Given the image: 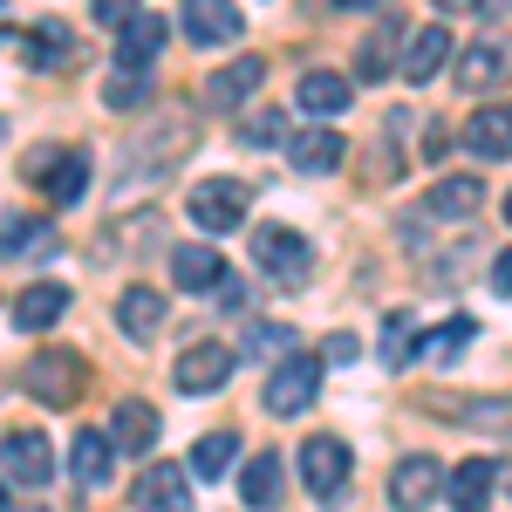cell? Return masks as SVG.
Wrapping results in <instances>:
<instances>
[{
    "label": "cell",
    "instance_id": "6da1fadb",
    "mask_svg": "<svg viewBox=\"0 0 512 512\" xmlns=\"http://www.w3.org/2000/svg\"><path fill=\"white\" fill-rule=\"evenodd\" d=\"M253 260H260V274L274 287H308L315 280V246L301 233H287V226H260L253 233Z\"/></svg>",
    "mask_w": 512,
    "mask_h": 512
},
{
    "label": "cell",
    "instance_id": "7a4b0ae2",
    "mask_svg": "<svg viewBox=\"0 0 512 512\" xmlns=\"http://www.w3.org/2000/svg\"><path fill=\"white\" fill-rule=\"evenodd\" d=\"M21 383H28V396H41L48 410H69V403L82 396V383H89V369H82L76 349H48V355L28 362V376H21Z\"/></svg>",
    "mask_w": 512,
    "mask_h": 512
},
{
    "label": "cell",
    "instance_id": "3957f363",
    "mask_svg": "<svg viewBox=\"0 0 512 512\" xmlns=\"http://www.w3.org/2000/svg\"><path fill=\"white\" fill-rule=\"evenodd\" d=\"M315 396H321V362H308V355H287L274 376H267L260 403H267V417H301V410H315Z\"/></svg>",
    "mask_w": 512,
    "mask_h": 512
},
{
    "label": "cell",
    "instance_id": "277c9868",
    "mask_svg": "<svg viewBox=\"0 0 512 512\" xmlns=\"http://www.w3.org/2000/svg\"><path fill=\"white\" fill-rule=\"evenodd\" d=\"M192 226L205 239H219V233H233V226H246V185L239 178H205V185H192Z\"/></svg>",
    "mask_w": 512,
    "mask_h": 512
},
{
    "label": "cell",
    "instance_id": "5b68a950",
    "mask_svg": "<svg viewBox=\"0 0 512 512\" xmlns=\"http://www.w3.org/2000/svg\"><path fill=\"white\" fill-rule=\"evenodd\" d=\"M301 472H308V492H315L321 506H328V499H342V492H349L355 458H349V444H342V437L315 431L308 444H301Z\"/></svg>",
    "mask_w": 512,
    "mask_h": 512
},
{
    "label": "cell",
    "instance_id": "8992f818",
    "mask_svg": "<svg viewBox=\"0 0 512 512\" xmlns=\"http://www.w3.org/2000/svg\"><path fill=\"white\" fill-rule=\"evenodd\" d=\"M451 76H458V89H465V96L499 89V82L512 76V41H499V35L465 41V48H458V62H451Z\"/></svg>",
    "mask_w": 512,
    "mask_h": 512
},
{
    "label": "cell",
    "instance_id": "52a82bcc",
    "mask_svg": "<svg viewBox=\"0 0 512 512\" xmlns=\"http://www.w3.org/2000/svg\"><path fill=\"white\" fill-rule=\"evenodd\" d=\"M0 478H14V485H48L55 478V444H48V431H14L0 437Z\"/></svg>",
    "mask_w": 512,
    "mask_h": 512
},
{
    "label": "cell",
    "instance_id": "ba28073f",
    "mask_svg": "<svg viewBox=\"0 0 512 512\" xmlns=\"http://www.w3.org/2000/svg\"><path fill=\"white\" fill-rule=\"evenodd\" d=\"M130 506L137 512H192V472L185 465H144V478L130 485Z\"/></svg>",
    "mask_w": 512,
    "mask_h": 512
},
{
    "label": "cell",
    "instance_id": "9c48e42d",
    "mask_svg": "<svg viewBox=\"0 0 512 512\" xmlns=\"http://www.w3.org/2000/svg\"><path fill=\"white\" fill-rule=\"evenodd\" d=\"M260 82H267V62H260V55H233L226 69L205 76L198 103H205V110H239L246 96H260Z\"/></svg>",
    "mask_w": 512,
    "mask_h": 512
},
{
    "label": "cell",
    "instance_id": "30bf717a",
    "mask_svg": "<svg viewBox=\"0 0 512 512\" xmlns=\"http://www.w3.org/2000/svg\"><path fill=\"white\" fill-rule=\"evenodd\" d=\"M226 376H233V349H226V342H192V349L178 355V369H171V383L185 396L226 390Z\"/></svg>",
    "mask_w": 512,
    "mask_h": 512
},
{
    "label": "cell",
    "instance_id": "8fae6325",
    "mask_svg": "<svg viewBox=\"0 0 512 512\" xmlns=\"http://www.w3.org/2000/svg\"><path fill=\"white\" fill-rule=\"evenodd\" d=\"M444 492V465H437L431 451L424 458H396V472H390V506L396 512H424Z\"/></svg>",
    "mask_w": 512,
    "mask_h": 512
},
{
    "label": "cell",
    "instance_id": "7c38bea8",
    "mask_svg": "<svg viewBox=\"0 0 512 512\" xmlns=\"http://www.w3.org/2000/svg\"><path fill=\"white\" fill-rule=\"evenodd\" d=\"M185 35L198 48H233L246 35V14H239L233 0H185Z\"/></svg>",
    "mask_w": 512,
    "mask_h": 512
},
{
    "label": "cell",
    "instance_id": "4fadbf2b",
    "mask_svg": "<svg viewBox=\"0 0 512 512\" xmlns=\"http://www.w3.org/2000/svg\"><path fill=\"white\" fill-rule=\"evenodd\" d=\"M35 178H41V192H48V205H76L89 192V158L82 151H41Z\"/></svg>",
    "mask_w": 512,
    "mask_h": 512
},
{
    "label": "cell",
    "instance_id": "5bb4252c",
    "mask_svg": "<svg viewBox=\"0 0 512 512\" xmlns=\"http://www.w3.org/2000/svg\"><path fill=\"white\" fill-rule=\"evenodd\" d=\"M465 151L485 164L512 158V103H485V110H472V123H465Z\"/></svg>",
    "mask_w": 512,
    "mask_h": 512
},
{
    "label": "cell",
    "instance_id": "9a60e30c",
    "mask_svg": "<svg viewBox=\"0 0 512 512\" xmlns=\"http://www.w3.org/2000/svg\"><path fill=\"white\" fill-rule=\"evenodd\" d=\"M437 417H458L465 431H512V396H437Z\"/></svg>",
    "mask_w": 512,
    "mask_h": 512
},
{
    "label": "cell",
    "instance_id": "2e32d148",
    "mask_svg": "<svg viewBox=\"0 0 512 512\" xmlns=\"http://www.w3.org/2000/svg\"><path fill=\"white\" fill-rule=\"evenodd\" d=\"M472 342H478V321L458 315V321H444V328H431V335L410 349V362H417V369H451V362L472 349Z\"/></svg>",
    "mask_w": 512,
    "mask_h": 512
},
{
    "label": "cell",
    "instance_id": "e0dca14e",
    "mask_svg": "<svg viewBox=\"0 0 512 512\" xmlns=\"http://www.w3.org/2000/svg\"><path fill=\"white\" fill-rule=\"evenodd\" d=\"M492 492H499V465H485V458H465L458 472L444 478L451 512H485V506H492Z\"/></svg>",
    "mask_w": 512,
    "mask_h": 512
},
{
    "label": "cell",
    "instance_id": "ac0fdd59",
    "mask_svg": "<svg viewBox=\"0 0 512 512\" xmlns=\"http://www.w3.org/2000/svg\"><path fill=\"white\" fill-rule=\"evenodd\" d=\"M171 280H178L185 294H219V287H226V260H219L212 246H178V253H171Z\"/></svg>",
    "mask_w": 512,
    "mask_h": 512
},
{
    "label": "cell",
    "instance_id": "d6986e66",
    "mask_svg": "<svg viewBox=\"0 0 512 512\" xmlns=\"http://www.w3.org/2000/svg\"><path fill=\"white\" fill-rule=\"evenodd\" d=\"M280 451H260V458H246V472H239V499L253 512H274L280 499H287V485H280Z\"/></svg>",
    "mask_w": 512,
    "mask_h": 512
},
{
    "label": "cell",
    "instance_id": "ffe728a7",
    "mask_svg": "<svg viewBox=\"0 0 512 512\" xmlns=\"http://www.w3.org/2000/svg\"><path fill=\"white\" fill-rule=\"evenodd\" d=\"M62 308H69V287H62V280H35V287L14 301V328L41 335V328H55V321H62Z\"/></svg>",
    "mask_w": 512,
    "mask_h": 512
},
{
    "label": "cell",
    "instance_id": "44dd1931",
    "mask_svg": "<svg viewBox=\"0 0 512 512\" xmlns=\"http://www.w3.org/2000/svg\"><path fill=\"white\" fill-rule=\"evenodd\" d=\"M117 328L130 335V342H151L164 328V294L158 287H123V301H117Z\"/></svg>",
    "mask_w": 512,
    "mask_h": 512
},
{
    "label": "cell",
    "instance_id": "7402d4cb",
    "mask_svg": "<svg viewBox=\"0 0 512 512\" xmlns=\"http://www.w3.org/2000/svg\"><path fill=\"white\" fill-rule=\"evenodd\" d=\"M444 62H451V28H417V35L403 41V76L417 82V89H424Z\"/></svg>",
    "mask_w": 512,
    "mask_h": 512
},
{
    "label": "cell",
    "instance_id": "603a6c76",
    "mask_svg": "<svg viewBox=\"0 0 512 512\" xmlns=\"http://www.w3.org/2000/svg\"><path fill=\"white\" fill-rule=\"evenodd\" d=\"M158 424H164L158 410L130 396V403H117V417H110V444H117V451H151V444H158Z\"/></svg>",
    "mask_w": 512,
    "mask_h": 512
},
{
    "label": "cell",
    "instance_id": "cb8c5ba5",
    "mask_svg": "<svg viewBox=\"0 0 512 512\" xmlns=\"http://www.w3.org/2000/svg\"><path fill=\"white\" fill-rule=\"evenodd\" d=\"M403 21H383V28H369V41H362V48H355V76L362 82H383L396 69V48H403Z\"/></svg>",
    "mask_w": 512,
    "mask_h": 512
},
{
    "label": "cell",
    "instance_id": "d4e9b609",
    "mask_svg": "<svg viewBox=\"0 0 512 512\" xmlns=\"http://www.w3.org/2000/svg\"><path fill=\"white\" fill-rule=\"evenodd\" d=\"M110 458H117L110 431H76V444H69V478L76 485H103L110 478Z\"/></svg>",
    "mask_w": 512,
    "mask_h": 512
},
{
    "label": "cell",
    "instance_id": "484cf974",
    "mask_svg": "<svg viewBox=\"0 0 512 512\" xmlns=\"http://www.w3.org/2000/svg\"><path fill=\"white\" fill-rule=\"evenodd\" d=\"M294 96H301L308 117H342V110H349V76H335V69H308Z\"/></svg>",
    "mask_w": 512,
    "mask_h": 512
},
{
    "label": "cell",
    "instance_id": "4316f807",
    "mask_svg": "<svg viewBox=\"0 0 512 512\" xmlns=\"http://www.w3.org/2000/svg\"><path fill=\"white\" fill-rule=\"evenodd\" d=\"M158 48H164V14H137L117 41V69H151Z\"/></svg>",
    "mask_w": 512,
    "mask_h": 512
},
{
    "label": "cell",
    "instance_id": "83f0119b",
    "mask_svg": "<svg viewBox=\"0 0 512 512\" xmlns=\"http://www.w3.org/2000/svg\"><path fill=\"white\" fill-rule=\"evenodd\" d=\"M287 151H294V171H321V178L342 171V158H349V144H342L335 130H301Z\"/></svg>",
    "mask_w": 512,
    "mask_h": 512
},
{
    "label": "cell",
    "instance_id": "f1b7e54d",
    "mask_svg": "<svg viewBox=\"0 0 512 512\" xmlns=\"http://www.w3.org/2000/svg\"><path fill=\"white\" fill-rule=\"evenodd\" d=\"M233 458H239V437H233V431H205V437L192 444V458H185V472L212 485V478L233 472Z\"/></svg>",
    "mask_w": 512,
    "mask_h": 512
},
{
    "label": "cell",
    "instance_id": "f546056e",
    "mask_svg": "<svg viewBox=\"0 0 512 512\" xmlns=\"http://www.w3.org/2000/svg\"><path fill=\"white\" fill-rule=\"evenodd\" d=\"M424 205H431L437 219H472L478 205H485V192H478V178H437Z\"/></svg>",
    "mask_w": 512,
    "mask_h": 512
},
{
    "label": "cell",
    "instance_id": "4dcf8cb0",
    "mask_svg": "<svg viewBox=\"0 0 512 512\" xmlns=\"http://www.w3.org/2000/svg\"><path fill=\"white\" fill-rule=\"evenodd\" d=\"M69 55H76L69 48V21H41L35 35H28V62L35 69H69Z\"/></svg>",
    "mask_w": 512,
    "mask_h": 512
},
{
    "label": "cell",
    "instance_id": "1f68e13d",
    "mask_svg": "<svg viewBox=\"0 0 512 512\" xmlns=\"http://www.w3.org/2000/svg\"><path fill=\"white\" fill-rule=\"evenodd\" d=\"M144 96H151V69H110L103 76V103L110 110H137Z\"/></svg>",
    "mask_w": 512,
    "mask_h": 512
},
{
    "label": "cell",
    "instance_id": "d6a6232c",
    "mask_svg": "<svg viewBox=\"0 0 512 512\" xmlns=\"http://www.w3.org/2000/svg\"><path fill=\"white\" fill-rule=\"evenodd\" d=\"M239 144H246V151H260V144H287V117H280V110H253V117H239Z\"/></svg>",
    "mask_w": 512,
    "mask_h": 512
},
{
    "label": "cell",
    "instance_id": "836d02e7",
    "mask_svg": "<svg viewBox=\"0 0 512 512\" xmlns=\"http://www.w3.org/2000/svg\"><path fill=\"white\" fill-rule=\"evenodd\" d=\"M410 362V315H383V369Z\"/></svg>",
    "mask_w": 512,
    "mask_h": 512
},
{
    "label": "cell",
    "instance_id": "e575fe53",
    "mask_svg": "<svg viewBox=\"0 0 512 512\" xmlns=\"http://www.w3.org/2000/svg\"><path fill=\"white\" fill-rule=\"evenodd\" d=\"M287 342H294V335H287L280 321H246V342H239V349L246 355H280Z\"/></svg>",
    "mask_w": 512,
    "mask_h": 512
},
{
    "label": "cell",
    "instance_id": "d590c367",
    "mask_svg": "<svg viewBox=\"0 0 512 512\" xmlns=\"http://www.w3.org/2000/svg\"><path fill=\"white\" fill-rule=\"evenodd\" d=\"M137 14H144L137 0H96V21H103V28H130Z\"/></svg>",
    "mask_w": 512,
    "mask_h": 512
},
{
    "label": "cell",
    "instance_id": "8d00e7d4",
    "mask_svg": "<svg viewBox=\"0 0 512 512\" xmlns=\"http://www.w3.org/2000/svg\"><path fill=\"white\" fill-rule=\"evenodd\" d=\"M492 287H499V294H512V246L492 260Z\"/></svg>",
    "mask_w": 512,
    "mask_h": 512
},
{
    "label": "cell",
    "instance_id": "74e56055",
    "mask_svg": "<svg viewBox=\"0 0 512 512\" xmlns=\"http://www.w3.org/2000/svg\"><path fill=\"white\" fill-rule=\"evenodd\" d=\"M444 14H478V7H506V0H437Z\"/></svg>",
    "mask_w": 512,
    "mask_h": 512
},
{
    "label": "cell",
    "instance_id": "f35d334b",
    "mask_svg": "<svg viewBox=\"0 0 512 512\" xmlns=\"http://www.w3.org/2000/svg\"><path fill=\"white\" fill-rule=\"evenodd\" d=\"M355 355V335H328V362H349Z\"/></svg>",
    "mask_w": 512,
    "mask_h": 512
},
{
    "label": "cell",
    "instance_id": "ab89813d",
    "mask_svg": "<svg viewBox=\"0 0 512 512\" xmlns=\"http://www.w3.org/2000/svg\"><path fill=\"white\" fill-rule=\"evenodd\" d=\"M321 7H342V14H355V7H383V0H321Z\"/></svg>",
    "mask_w": 512,
    "mask_h": 512
},
{
    "label": "cell",
    "instance_id": "60d3db41",
    "mask_svg": "<svg viewBox=\"0 0 512 512\" xmlns=\"http://www.w3.org/2000/svg\"><path fill=\"white\" fill-rule=\"evenodd\" d=\"M7 512H48V506H7Z\"/></svg>",
    "mask_w": 512,
    "mask_h": 512
},
{
    "label": "cell",
    "instance_id": "b9f144b4",
    "mask_svg": "<svg viewBox=\"0 0 512 512\" xmlns=\"http://www.w3.org/2000/svg\"><path fill=\"white\" fill-rule=\"evenodd\" d=\"M499 478H506V485H512V465H506V472H499Z\"/></svg>",
    "mask_w": 512,
    "mask_h": 512
},
{
    "label": "cell",
    "instance_id": "7bdbcfd3",
    "mask_svg": "<svg viewBox=\"0 0 512 512\" xmlns=\"http://www.w3.org/2000/svg\"><path fill=\"white\" fill-rule=\"evenodd\" d=\"M506 219H512V192H506Z\"/></svg>",
    "mask_w": 512,
    "mask_h": 512
},
{
    "label": "cell",
    "instance_id": "ee69618b",
    "mask_svg": "<svg viewBox=\"0 0 512 512\" xmlns=\"http://www.w3.org/2000/svg\"><path fill=\"white\" fill-rule=\"evenodd\" d=\"M0 512H7V492H0Z\"/></svg>",
    "mask_w": 512,
    "mask_h": 512
}]
</instances>
